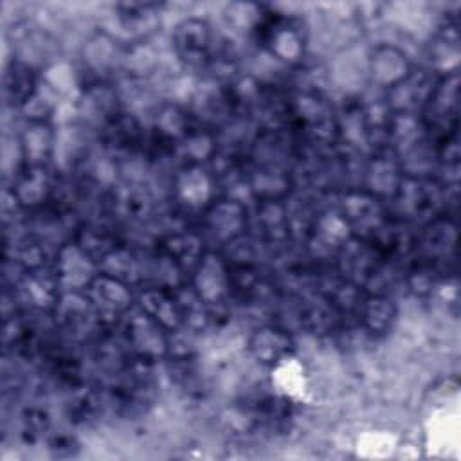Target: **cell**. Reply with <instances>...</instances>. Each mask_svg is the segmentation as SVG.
<instances>
[{
	"label": "cell",
	"instance_id": "cell-7",
	"mask_svg": "<svg viewBox=\"0 0 461 461\" xmlns=\"http://www.w3.org/2000/svg\"><path fill=\"white\" fill-rule=\"evenodd\" d=\"M38 90L34 74L27 65H13L5 74V97L11 104H23Z\"/></svg>",
	"mask_w": 461,
	"mask_h": 461
},
{
	"label": "cell",
	"instance_id": "cell-12",
	"mask_svg": "<svg viewBox=\"0 0 461 461\" xmlns=\"http://www.w3.org/2000/svg\"><path fill=\"white\" fill-rule=\"evenodd\" d=\"M49 128H45L43 124H36L34 128H31L25 135V151L27 157L31 155L34 162L45 160L43 157L47 155V151L50 149V133L47 131Z\"/></svg>",
	"mask_w": 461,
	"mask_h": 461
},
{
	"label": "cell",
	"instance_id": "cell-8",
	"mask_svg": "<svg viewBox=\"0 0 461 461\" xmlns=\"http://www.w3.org/2000/svg\"><path fill=\"white\" fill-rule=\"evenodd\" d=\"M209 220H211L214 232H218L220 236H225V238H232L241 229L243 211L238 203L225 202L212 209Z\"/></svg>",
	"mask_w": 461,
	"mask_h": 461
},
{
	"label": "cell",
	"instance_id": "cell-10",
	"mask_svg": "<svg viewBox=\"0 0 461 461\" xmlns=\"http://www.w3.org/2000/svg\"><path fill=\"white\" fill-rule=\"evenodd\" d=\"M198 240L191 234H180V236H171L166 241V252L173 263L187 265L198 258Z\"/></svg>",
	"mask_w": 461,
	"mask_h": 461
},
{
	"label": "cell",
	"instance_id": "cell-11",
	"mask_svg": "<svg viewBox=\"0 0 461 461\" xmlns=\"http://www.w3.org/2000/svg\"><path fill=\"white\" fill-rule=\"evenodd\" d=\"M45 187H47L45 175H41V171L34 167V169L29 171V175L23 180H20V184H18V198L22 200V203L34 205L45 194Z\"/></svg>",
	"mask_w": 461,
	"mask_h": 461
},
{
	"label": "cell",
	"instance_id": "cell-3",
	"mask_svg": "<svg viewBox=\"0 0 461 461\" xmlns=\"http://www.w3.org/2000/svg\"><path fill=\"white\" fill-rule=\"evenodd\" d=\"M140 304L144 312L164 328L176 330L184 322L180 304L160 290H146L140 295Z\"/></svg>",
	"mask_w": 461,
	"mask_h": 461
},
{
	"label": "cell",
	"instance_id": "cell-4",
	"mask_svg": "<svg viewBox=\"0 0 461 461\" xmlns=\"http://www.w3.org/2000/svg\"><path fill=\"white\" fill-rule=\"evenodd\" d=\"M250 349L256 358H259L265 364H274L281 360L285 355L292 349V339L276 328H265L259 330L252 340Z\"/></svg>",
	"mask_w": 461,
	"mask_h": 461
},
{
	"label": "cell",
	"instance_id": "cell-5",
	"mask_svg": "<svg viewBox=\"0 0 461 461\" xmlns=\"http://www.w3.org/2000/svg\"><path fill=\"white\" fill-rule=\"evenodd\" d=\"M160 324L155 322L146 312L144 315L139 313L130 321V335L131 340L135 344V348L144 355V357H151V355H158L160 351H164V337L160 333Z\"/></svg>",
	"mask_w": 461,
	"mask_h": 461
},
{
	"label": "cell",
	"instance_id": "cell-13",
	"mask_svg": "<svg viewBox=\"0 0 461 461\" xmlns=\"http://www.w3.org/2000/svg\"><path fill=\"white\" fill-rule=\"evenodd\" d=\"M43 272H32V276L27 279V294L34 299L36 304H47L54 301V283L50 277H41Z\"/></svg>",
	"mask_w": 461,
	"mask_h": 461
},
{
	"label": "cell",
	"instance_id": "cell-1",
	"mask_svg": "<svg viewBox=\"0 0 461 461\" xmlns=\"http://www.w3.org/2000/svg\"><path fill=\"white\" fill-rule=\"evenodd\" d=\"M176 52L189 65H202L209 59L212 34L203 20H185L182 22L173 36Z\"/></svg>",
	"mask_w": 461,
	"mask_h": 461
},
{
	"label": "cell",
	"instance_id": "cell-9",
	"mask_svg": "<svg viewBox=\"0 0 461 461\" xmlns=\"http://www.w3.org/2000/svg\"><path fill=\"white\" fill-rule=\"evenodd\" d=\"M362 315H364L366 324L373 331H385L394 319V308H393L391 301H387L384 297H371L364 303Z\"/></svg>",
	"mask_w": 461,
	"mask_h": 461
},
{
	"label": "cell",
	"instance_id": "cell-6",
	"mask_svg": "<svg viewBox=\"0 0 461 461\" xmlns=\"http://www.w3.org/2000/svg\"><path fill=\"white\" fill-rule=\"evenodd\" d=\"M196 286L200 290V297L207 303H216L220 295L225 292V270L218 258L207 256L198 268Z\"/></svg>",
	"mask_w": 461,
	"mask_h": 461
},
{
	"label": "cell",
	"instance_id": "cell-2",
	"mask_svg": "<svg viewBox=\"0 0 461 461\" xmlns=\"http://www.w3.org/2000/svg\"><path fill=\"white\" fill-rule=\"evenodd\" d=\"M90 295L94 304L106 313H117L126 310L131 299L126 286L119 279L106 274L90 283Z\"/></svg>",
	"mask_w": 461,
	"mask_h": 461
}]
</instances>
